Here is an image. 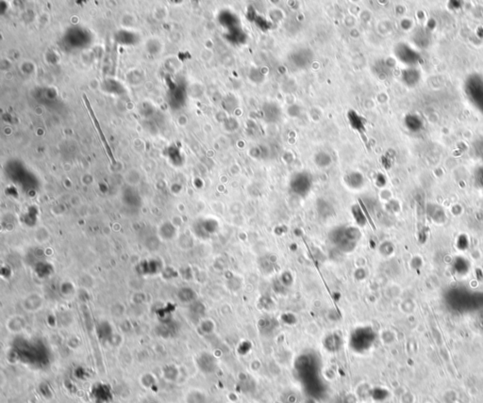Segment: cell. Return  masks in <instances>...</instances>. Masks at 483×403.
Listing matches in <instances>:
<instances>
[{
    "label": "cell",
    "instance_id": "cell-1",
    "mask_svg": "<svg viewBox=\"0 0 483 403\" xmlns=\"http://www.w3.org/2000/svg\"><path fill=\"white\" fill-rule=\"evenodd\" d=\"M361 237V232L354 227H344L333 231V244L343 252H351Z\"/></svg>",
    "mask_w": 483,
    "mask_h": 403
},
{
    "label": "cell",
    "instance_id": "cell-2",
    "mask_svg": "<svg viewBox=\"0 0 483 403\" xmlns=\"http://www.w3.org/2000/svg\"><path fill=\"white\" fill-rule=\"evenodd\" d=\"M311 185V177L308 175V173H298L296 177H294L291 183L293 191L300 195L307 194V192L310 191Z\"/></svg>",
    "mask_w": 483,
    "mask_h": 403
},
{
    "label": "cell",
    "instance_id": "cell-3",
    "mask_svg": "<svg viewBox=\"0 0 483 403\" xmlns=\"http://www.w3.org/2000/svg\"><path fill=\"white\" fill-rule=\"evenodd\" d=\"M162 376L166 382H176L179 377V370L177 368H175V366H167L163 369Z\"/></svg>",
    "mask_w": 483,
    "mask_h": 403
},
{
    "label": "cell",
    "instance_id": "cell-4",
    "mask_svg": "<svg viewBox=\"0 0 483 403\" xmlns=\"http://www.w3.org/2000/svg\"><path fill=\"white\" fill-rule=\"evenodd\" d=\"M140 382H141V384H142V386H143V387H145V388H147V389H150V388H152V387L154 386V384H156L157 380H156V378H155V377L152 375V373H145V374H144V375L141 377V379H140Z\"/></svg>",
    "mask_w": 483,
    "mask_h": 403
}]
</instances>
